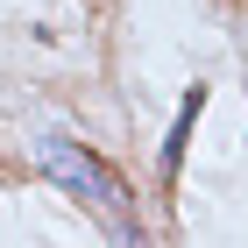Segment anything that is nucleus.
Instances as JSON below:
<instances>
[{
    "label": "nucleus",
    "mask_w": 248,
    "mask_h": 248,
    "mask_svg": "<svg viewBox=\"0 0 248 248\" xmlns=\"http://www.w3.org/2000/svg\"><path fill=\"white\" fill-rule=\"evenodd\" d=\"M36 156H43V170L57 177L71 199H85V206H93L114 234H128V241L142 234V227H135V213H128V185H121V177L107 170L93 149H78V142H64V135H43V142H36Z\"/></svg>",
    "instance_id": "nucleus-1"
},
{
    "label": "nucleus",
    "mask_w": 248,
    "mask_h": 248,
    "mask_svg": "<svg viewBox=\"0 0 248 248\" xmlns=\"http://www.w3.org/2000/svg\"><path fill=\"white\" fill-rule=\"evenodd\" d=\"M199 107H206V93H191V99H185V114H177L170 142H163V170H170V177H177V163H185V135H191V121H199Z\"/></svg>",
    "instance_id": "nucleus-2"
}]
</instances>
